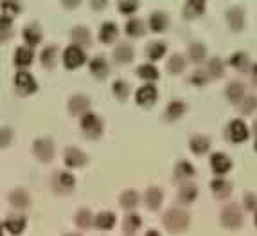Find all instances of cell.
<instances>
[{
  "mask_svg": "<svg viewBox=\"0 0 257 236\" xmlns=\"http://www.w3.org/2000/svg\"><path fill=\"white\" fill-rule=\"evenodd\" d=\"M189 223H191V216L187 211L180 209V207H171L164 215V225L171 232H184L189 227Z\"/></svg>",
  "mask_w": 257,
  "mask_h": 236,
  "instance_id": "cell-1",
  "label": "cell"
},
{
  "mask_svg": "<svg viewBox=\"0 0 257 236\" xmlns=\"http://www.w3.org/2000/svg\"><path fill=\"white\" fill-rule=\"evenodd\" d=\"M13 89L20 96H31L38 91V80L31 70L20 69L13 76Z\"/></svg>",
  "mask_w": 257,
  "mask_h": 236,
  "instance_id": "cell-2",
  "label": "cell"
},
{
  "mask_svg": "<svg viewBox=\"0 0 257 236\" xmlns=\"http://www.w3.org/2000/svg\"><path fill=\"white\" fill-rule=\"evenodd\" d=\"M79 126L85 137L88 139H97L103 135L104 132V121L103 117H99L95 112H86L85 116L79 117Z\"/></svg>",
  "mask_w": 257,
  "mask_h": 236,
  "instance_id": "cell-3",
  "label": "cell"
},
{
  "mask_svg": "<svg viewBox=\"0 0 257 236\" xmlns=\"http://www.w3.org/2000/svg\"><path fill=\"white\" fill-rule=\"evenodd\" d=\"M61 63H63L65 69H69V70H76V69H79V67H83V65L86 63L85 49L69 43V45L63 49V52H61Z\"/></svg>",
  "mask_w": 257,
  "mask_h": 236,
  "instance_id": "cell-4",
  "label": "cell"
},
{
  "mask_svg": "<svg viewBox=\"0 0 257 236\" xmlns=\"http://www.w3.org/2000/svg\"><path fill=\"white\" fill-rule=\"evenodd\" d=\"M219 222H221L223 227L227 229H237L241 227L243 223V213H241L239 206L237 204H228L221 209V215H219Z\"/></svg>",
  "mask_w": 257,
  "mask_h": 236,
  "instance_id": "cell-5",
  "label": "cell"
},
{
  "mask_svg": "<svg viewBox=\"0 0 257 236\" xmlns=\"http://www.w3.org/2000/svg\"><path fill=\"white\" fill-rule=\"evenodd\" d=\"M54 141L51 137H38L33 142V153L40 163H51L54 157Z\"/></svg>",
  "mask_w": 257,
  "mask_h": 236,
  "instance_id": "cell-6",
  "label": "cell"
},
{
  "mask_svg": "<svg viewBox=\"0 0 257 236\" xmlns=\"http://www.w3.org/2000/svg\"><path fill=\"white\" fill-rule=\"evenodd\" d=\"M250 137V128L243 119H232L227 126V139L234 144H241Z\"/></svg>",
  "mask_w": 257,
  "mask_h": 236,
  "instance_id": "cell-7",
  "label": "cell"
},
{
  "mask_svg": "<svg viewBox=\"0 0 257 236\" xmlns=\"http://www.w3.org/2000/svg\"><path fill=\"white\" fill-rule=\"evenodd\" d=\"M159 99V89L155 83H144L135 92V101L139 107H153Z\"/></svg>",
  "mask_w": 257,
  "mask_h": 236,
  "instance_id": "cell-8",
  "label": "cell"
},
{
  "mask_svg": "<svg viewBox=\"0 0 257 236\" xmlns=\"http://www.w3.org/2000/svg\"><path fill=\"white\" fill-rule=\"evenodd\" d=\"M22 40H24V45H29V47H38L40 43L43 42V29L38 22H29L24 26L22 29Z\"/></svg>",
  "mask_w": 257,
  "mask_h": 236,
  "instance_id": "cell-9",
  "label": "cell"
},
{
  "mask_svg": "<svg viewBox=\"0 0 257 236\" xmlns=\"http://www.w3.org/2000/svg\"><path fill=\"white\" fill-rule=\"evenodd\" d=\"M35 58H36L35 49L22 43V45H18V47L15 49V52H13V65L17 67L18 70H20V69H29L31 65L35 63Z\"/></svg>",
  "mask_w": 257,
  "mask_h": 236,
  "instance_id": "cell-10",
  "label": "cell"
},
{
  "mask_svg": "<svg viewBox=\"0 0 257 236\" xmlns=\"http://www.w3.org/2000/svg\"><path fill=\"white\" fill-rule=\"evenodd\" d=\"M225 20H227L228 27L234 33H239L246 26V13H244V9L239 8V6H232V8H228L225 11Z\"/></svg>",
  "mask_w": 257,
  "mask_h": 236,
  "instance_id": "cell-11",
  "label": "cell"
},
{
  "mask_svg": "<svg viewBox=\"0 0 257 236\" xmlns=\"http://www.w3.org/2000/svg\"><path fill=\"white\" fill-rule=\"evenodd\" d=\"M40 63H42L43 69L52 70L58 65V60H61V52L60 47L54 45V43H47V45H43L42 51H40Z\"/></svg>",
  "mask_w": 257,
  "mask_h": 236,
  "instance_id": "cell-12",
  "label": "cell"
},
{
  "mask_svg": "<svg viewBox=\"0 0 257 236\" xmlns=\"http://www.w3.org/2000/svg\"><path fill=\"white\" fill-rule=\"evenodd\" d=\"M135 58V47L130 42H119L111 49V60L117 65H128Z\"/></svg>",
  "mask_w": 257,
  "mask_h": 236,
  "instance_id": "cell-13",
  "label": "cell"
},
{
  "mask_svg": "<svg viewBox=\"0 0 257 236\" xmlns=\"http://www.w3.org/2000/svg\"><path fill=\"white\" fill-rule=\"evenodd\" d=\"M88 157L86 153L81 150V148H77V146H69V148H65L63 151V163L67 168L70 170H76V168H81L86 164Z\"/></svg>",
  "mask_w": 257,
  "mask_h": 236,
  "instance_id": "cell-14",
  "label": "cell"
},
{
  "mask_svg": "<svg viewBox=\"0 0 257 236\" xmlns=\"http://www.w3.org/2000/svg\"><path fill=\"white\" fill-rule=\"evenodd\" d=\"M76 186V177L70 172H56L52 177V188L58 193H70Z\"/></svg>",
  "mask_w": 257,
  "mask_h": 236,
  "instance_id": "cell-15",
  "label": "cell"
},
{
  "mask_svg": "<svg viewBox=\"0 0 257 236\" xmlns=\"http://www.w3.org/2000/svg\"><path fill=\"white\" fill-rule=\"evenodd\" d=\"M67 108L72 116L81 117L85 116L86 112H90V98L85 94H74L69 98V103H67Z\"/></svg>",
  "mask_w": 257,
  "mask_h": 236,
  "instance_id": "cell-16",
  "label": "cell"
},
{
  "mask_svg": "<svg viewBox=\"0 0 257 236\" xmlns=\"http://www.w3.org/2000/svg\"><path fill=\"white\" fill-rule=\"evenodd\" d=\"M88 70L97 80H106L110 76V61L103 54H97L88 60Z\"/></svg>",
  "mask_w": 257,
  "mask_h": 236,
  "instance_id": "cell-17",
  "label": "cell"
},
{
  "mask_svg": "<svg viewBox=\"0 0 257 236\" xmlns=\"http://www.w3.org/2000/svg\"><path fill=\"white\" fill-rule=\"evenodd\" d=\"M210 168H212L214 175L223 177V175H227V173L232 170V161L227 153H223V151H216V153L210 155Z\"/></svg>",
  "mask_w": 257,
  "mask_h": 236,
  "instance_id": "cell-18",
  "label": "cell"
},
{
  "mask_svg": "<svg viewBox=\"0 0 257 236\" xmlns=\"http://www.w3.org/2000/svg\"><path fill=\"white\" fill-rule=\"evenodd\" d=\"M146 26L150 27L151 33H157V35H160V33H164V31L169 27V17H167L166 11H162V9H157V11H151L150 18H148Z\"/></svg>",
  "mask_w": 257,
  "mask_h": 236,
  "instance_id": "cell-19",
  "label": "cell"
},
{
  "mask_svg": "<svg viewBox=\"0 0 257 236\" xmlns=\"http://www.w3.org/2000/svg\"><path fill=\"white\" fill-rule=\"evenodd\" d=\"M70 36V43L77 45V47H90L92 43V33L86 26H74L69 33Z\"/></svg>",
  "mask_w": 257,
  "mask_h": 236,
  "instance_id": "cell-20",
  "label": "cell"
},
{
  "mask_svg": "<svg viewBox=\"0 0 257 236\" xmlns=\"http://www.w3.org/2000/svg\"><path fill=\"white\" fill-rule=\"evenodd\" d=\"M207 9V0H185L184 8H182V15L185 20H196L200 18Z\"/></svg>",
  "mask_w": 257,
  "mask_h": 236,
  "instance_id": "cell-21",
  "label": "cell"
},
{
  "mask_svg": "<svg viewBox=\"0 0 257 236\" xmlns=\"http://www.w3.org/2000/svg\"><path fill=\"white\" fill-rule=\"evenodd\" d=\"M146 29H148V26L142 18L130 17L128 20L124 22V33L130 36V38H141V36H144Z\"/></svg>",
  "mask_w": 257,
  "mask_h": 236,
  "instance_id": "cell-22",
  "label": "cell"
},
{
  "mask_svg": "<svg viewBox=\"0 0 257 236\" xmlns=\"http://www.w3.org/2000/svg\"><path fill=\"white\" fill-rule=\"evenodd\" d=\"M97 36L103 43H113L117 40V36H119V26L113 20L103 22L101 27H99Z\"/></svg>",
  "mask_w": 257,
  "mask_h": 236,
  "instance_id": "cell-23",
  "label": "cell"
},
{
  "mask_svg": "<svg viewBox=\"0 0 257 236\" xmlns=\"http://www.w3.org/2000/svg\"><path fill=\"white\" fill-rule=\"evenodd\" d=\"M185 112H187V105L182 99H171L164 110V117H166V121H178Z\"/></svg>",
  "mask_w": 257,
  "mask_h": 236,
  "instance_id": "cell-24",
  "label": "cell"
},
{
  "mask_svg": "<svg viewBox=\"0 0 257 236\" xmlns=\"http://www.w3.org/2000/svg\"><path fill=\"white\" fill-rule=\"evenodd\" d=\"M225 96H227V99L230 103L239 105L244 96H246V87L241 82H230L227 85V89H225Z\"/></svg>",
  "mask_w": 257,
  "mask_h": 236,
  "instance_id": "cell-25",
  "label": "cell"
},
{
  "mask_svg": "<svg viewBox=\"0 0 257 236\" xmlns=\"http://www.w3.org/2000/svg\"><path fill=\"white\" fill-rule=\"evenodd\" d=\"M166 52H167V45H166V42H162V40H151V42L146 45V56L151 63L162 60L164 56H166Z\"/></svg>",
  "mask_w": 257,
  "mask_h": 236,
  "instance_id": "cell-26",
  "label": "cell"
},
{
  "mask_svg": "<svg viewBox=\"0 0 257 236\" xmlns=\"http://www.w3.org/2000/svg\"><path fill=\"white\" fill-rule=\"evenodd\" d=\"M228 65L232 69L239 70V72H248L250 67H252V61H250V56L244 51H236L228 58Z\"/></svg>",
  "mask_w": 257,
  "mask_h": 236,
  "instance_id": "cell-27",
  "label": "cell"
},
{
  "mask_svg": "<svg viewBox=\"0 0 257 236\" xmlns=\"http://www.w3.org/2000/svg\"><path fill=\"white\" fill-rule=\"evenodd\" d=\"M187 60L193 63H202L207 60V45L202 42H191L187 45Z\"/></svg>",
  "mask_w": 257,
  "mask_h": 236,
  "instance_id": "cell-28",
  "label": "cell"
},
{
  "mask_svg": "<svg viewBox=\"0 0 257 236\" xmlns=\"http://www.w3.org/2000/svg\"><path fill=\"white\" fill-rule=\"evenodd\" d=\"M210 189H212V193H214L216 198H228L232 193V184L227 181V179H223V177H216L210 181Z\"/></svg>",
  "mask_w": 257,
  "mask_h": 236,
  "instance_id": "cell-29",
  "label": "cell"
},
{
  "mask_svg": "<svg viewBox=\"0 0 257 236\" xmlns=\"http://www.w3.org/2000/svg\"><path fill=\"white\" fill-rule=\"evenodd\" d=\"M162 200H164V193L160 188L150 186V188L146 189V193H144V202H146L148 209L157 211L160 206H162Z\"/></svg>",
  "mask_w": 257,
  "mask_h": 236,
  "instance_id": "cell-30",
  "label": "cell"
},
{
  "mask_svg": "<svg viewBox=\"0 0 257 236\" xmlns=\"http://www.w3.org/2000/svg\"><path fill=\"white\" fill-rule=\"evenodd\" d=\"M9 204L13 207H17V209H27L31 206V195L22 188L13 189L9 193Z\"/></svg>",
  "mask_w": 257,
  "mask_h": 236,
  "instance_id": "cell-31",
  "label": "cell"
},
{
  "mask_svg": "<svg viewBox=\"0 0 257 236\" xmlns=\"http://www.w3.org/2000/svg\"><path fill=\"white\" fill-rule=\"evenodd\" d=\"M189 148L194 155H205L210 150V139L203 133H196L189 141Z\"/></svg>",
  "mask_w": 257,
  "mask_h": 236,
  "instance_id": "cell-32",
  "label": "cell"
},
{
  "mask_svg": "<svg viewBox=\"0 0 257 236\" xmlns=\"http://www.w3.org/2000/svg\"><path fill=\"white\" fill-rule=\"evenodd\" d=\"M137 76L141 77V80H144L146 83H153L160 77L159 67H157L155 63H151V61H148V63H141L137 67Z\"/></svg>",
  "mask_w": 257,
  "mask_h": 236,
  "instance_id": "cell-33",
  "label": "cell"
},
{
  "mask_svg": "<svg viewBox=\"0 0 257 236\" xmlns=\"http://www.w3.org/2000/svg\"><path fill=\"white\" fill-rule=\"evenodd\" d=\"M196 170L194 166L189 161H178L175 166V179L176 181H182V182H187L189 179H193Z\"/></svg>",
  "mask_w": 257,
  "mask_h": 236,
  "instance_id": "cell-34",
  "label": "cell"
},
{
  "mask_svg": "<svg viewBox=\"0 0 257 236\" xmlns=\"http://www.w3.org/2000/svg\"><path fill=\"white\" fill-rule=\"evenodd\" d=\"M24 9V0H0V15H6L9 18H15L22 13Z\"/></svg>",
  "mask_w": 257,
  "mask_h": 236,
  "instance_id": "cell-35",
  "label": "cell"
},
{
  "mask_svg": "<svg viewBox=\"0 0 257 236\" xmlns=\"http://www.w3.org/2000/svg\"><path fill=\"white\" fill-rule=\"evenodd\" d=\"M185 65H187V61H185V58L182 54H178V52H175V54H171L169 58H167L166 61V70L169 74H173V76H176V74H182L185 70Z\"/></svg>",
  "mask_w": 257,
  "mask_h": 236,
  "instance_id": "cell-36",
  "label": "cell"
},
{
  "mask_svg": "<svg viewBox=\"0 0 257 236\" xmlns=\"http://www.w3.org/2000/svg\"><path fill=\"white\" fill-rule=\"evenodd\" d=\"M205 70L210 80H219V77L225 74V61H223L221 58H218V56H214V58H210V60L207 61Z\"/></svg>",
  "mask_w": 257,
  "mask_h": 236,
  "instance_id": "cell-37",
  "label": "cell"
},
{
  "mask_svg": "<svg viewBox=\"0 0 257 236\" xmlns=\"http://www.w3.org/2000/svg\"><path fill=\"white\" fill-rule=\"evenodd\" d=\"M198 197V188L191 182H182L180 189H178V200L182 204H193Z\"/></svg>",
  "mask_w": 257,
  "mask_h": 236,
  "instance_id": "cell-38",
  "label": "cell"
},
{
  "mask_svg": "<svg viewBox=\"0 0 257 236\" xmlns=\"http://www.w3.org/2000/svg\"><path fill=\"white\" fill-rule=\"evenodd\" d=\"M4 229L9 232V234H13V236H18L24 232V229H26V218L24 216H9L8 220H6L4 223Z\"/></svg>",
  "mask_w": 257,
  "mask_h": 236,
  "instance_id": "cell-39",
  "label": "cell"
},
{
  "mask_svg": "<svg viewBox=\"0 0 257 236\" xmlns=\"http://www.w3.org/2000/svg\"><path fill=\"white\" fill-rule=\"evenodd\" d=\"M115 218L117 216L110 211H103V213H99L97 216H94V225L101 231H110L113 225H115Z\"/></svg>",
  "mask_w": 257,
  "mask_h": 236,
  "instance_id": "cell-40",
  "label": "cell"
},
{
  "mask_svg": "<svg viewBox=\"0 0 257 236\" xmlns=\"http://www.w3.org/2000/svg\"><path fill=\"white\" fill-rule=\"evenodd\" d=\"M15 35V18L0 15V42H8Z\"/></svg>",
  "mask_w": 257,
  "mask_h": 236,
  "instance_id": "cell-41",
  "label": "cell"
},
{
  "mask_svg": "<svg viewBox=\"0 0 257 236\" xmlns=\"http://www.w3.org/2000/svg\"><path fill=\"white\" fill-rule=\"evenodd\" d=\"M130 92H132V87L126 80H115V82L111 83V94L115 96V99L119 101H126L130 98Z\"/></svg>",
  "mask_w": 257,
  "mask_h": 236,
  "instance_id": "cell-42",
  "label": "cell"
},
{
  "mask_svg": "<svg viewBox=\"0 0 257 236\" xmlns=\"http://www.w3.org/2000/svg\"><path fill=\"white\" fill-rule=\"evenodd\" d=\"M139 200H141V197H139V193L135 189H126L124 193L120 195L119 204L124 207V209H133V207L139 206Z\"/></svg>",
  "mask_w": 257,
  "mask_h": 236,
  "instance_id": "cell-43",
  "label": "cell"
},
{
  "mask_svg": "<svg viewBox=\"0 0 257 236\" xmlns=\"http://www.w3.org/2000/svg\"><path fill=\"white\" fill-rule=\"evenodd\" d=\"M142 225V220L137 213H128L124 216V223H122V229H124L126 234H133V232H137Z\"/></svg>",
  "mask_w": 257,
  "mask_h": 236,
  "instance_id": "cell-44",
  "label": "cell"
},
{
  "mask_svg": "<svg viewBox=\"0 0 257 236\" xmlns=\"http://www.w3.org/2000/svg\"><path fill=\"white\" fill-rule=\"evenodd\" d=\"M139 6H141L139 0H117V9H119V13L126 15V17H133V15L137 13Z\"/></svg>",
  "mask_w": 257,
  "mask_h": 236,
  "instance_id": "cell-45",
  "label": "cell"
},
{
  "mask_svg": "<svg viewBox=\"0 0 257 236\" xmlns=\"http://www.w3.org/2000/svg\"><path fill=\"white\" fill-rule=\"evenodd\" d=\"M237 108H239V112H241V114H244V116H248V114H253V112L257 110V96L246 94L243 98V101H241V103L237 105Z\"/></svg>",
  "mask_w": 257,
  "mask_h": 236,
  "instance_id": "cell-46",
  "label": "cell"
},
{
  "mask_svg": "<svg viewBox=\"0 0 257 236\" xmlns=\"http://www.w3.org/2000/svg\"><path fill=\"white\" fill-rule=\"evenodd\" d=\"M189 83L191 85H194V87H203V85H207L209 83V74H207V70L205 69H194L193 72L189 74Z\"/></svg>",
  "mask_w": 257,
  "mask_h": 236,
  "instance_id": "cell-47",
  "label": "cell"
},
{
  "mask_svg": "<svg viewBox=\"0 0 257 236\" xmlns=\"http://www.w3.org/2000/svg\"><path fill=\"white\" fill-rule=\"evenodd\" d=\"M94 223V216L88 209H79L76 213V225L79 229H88Z\"/></svg>",
  "mask_w": 257,
  "mask_h": 236,
  "instance_id": "cell-48",
  "label": "cell"
},
{
  "mask_svg": "<svg viewBox=\"0 0 257 236\" xmlns=\"http://www.w3.org/2000/svg\"><path fill=\"white\" fill-rule=\"evenodd\" d=\"M15 139V132L13 128L9 126H0V148H8Z\"/></svg>",
  "mask_w": 257,
  "mask_h": 236,
  "instance_id": "cell-49",
  "label": "cell"
},
{
  "mask_svg": "<svg viewBox=\"0 0 257 236\" xmlns=\"http://www.w3.org/2000/svg\"><path fill=\"white\" fill-rule=\"evenodd\" d=\"M243 206L246 211H257V195L253 193H244L243 195Z\"/></svg>",
  "mask_w": 257,
  "mask_h": 236,
  "instance_id": "cell-50",
  "label": "cell"
},
{
  "mask_svg": "<svg viewBox=\"0 0 257 236\" xmlns=\"http://www.w3.org/2000/svg\"><path fill=\"white\" fill-rule=\"evenodd\" d=\"M61 6H63L65 9H76L77 6L81 4L83 0H60Z\"/></svg>",
  "mask_w": 257,
  "mask_h": 236,
  "instance_id": "cell-51",
  "label": "cell"
},
{
  "mask_svg": "<svg viewBox=\"0 0 257 236\" xmlns=\"http://www.w3.org/2000/svg\"><path fill=\"white\" fill-rule=\"evenodd\" d=\"M88 2H90V6L94 9H97V11H101V9H104L108 6V2H110V0H88Z\"/></svg>",
  "mask_w": 257,
  "mask_h": 236,
  "instance_id": "cell-52",
  "label": "cell"
},
{
  "mask_svg": "<svg viewBox=\"0 0 257 236\" xmlns=\"http://www.w3.org/2000/svg\"><path fill=\"white\" fill-rule=\"evenodd\" d=\"M248 76H250V82H252L253 85H257V63H252V67H250V70H248Z\"/></svg>",
  "mask_w": 257,
  "mask_h": 236,
  "instance_id": "cell-53",
  "label": "cell"
},
{
  "mask_svg": "<svg viewBox=\"0 0 257 236\" xmlns=\"http://www.w3.org/2000/svg\"><path fill=\"white\" fill-rule=\"evenodd\" d=\"M144 236H160V232H157V231H153V229H151V231H148Z\"/></svg>",
  "mask_w": 257,
  "mask_h": 236,
  "instance_id": "cell-54",
  "label": "cell"
},
{
  "mask_svg": "<svg viewBox=\"0 0 257 236\" xmlns=\"http://www.w3.org/2000/svg\"><path fill=\"white\" fill-rule=\"evenodd\" d=\"M252 132L257 135V117H255V119H253V123H252Z\"/></svg>",
  "mask_w": 257,
  "mask_h": 236,
  "instance_id": "cell-55",
  "label": "cell"
},
{
  "mask_svg": "<svg viewBox=\"0 0 257 236\" xmlns=\"http://www.w3.org/2000/svg\"><path fill=\"white\" fill-rule=\"evenodd\" d=\"M2 231H4V225H2V223H0V236H2Z\"/></svg>",
  "mask_w": 257,
  "mask_h": 236,
  "instance_id": "cell-56",
  "label": "cell"
},
{
  "mask_svg": "<svg viewBox=\"0 0 257 236\" xmlns=\"http://www.w3.org/2000/svg\"><path fill=\"white\" fill-rule=\"evenodd\" d=\"M253 223H255V227H257V211H255V218H253Z\"/></svg>",
  "mask_w": 257,
  "mask_h": 236,
  "instance_id": "cell-57",
  "label": "cell"
},
{
  "mask_svg": "<svg viewBox=\"0 0 257 236\" xmlns=\"http://www.w3.org/2000/svg\"><path fill=\"white\" fill-rule=\"evenodd\" d=\"M253 150L257 151V139H255V142H253Z\"/></svg>",
  "mask_w": 257,
  "mask_h": 236,
  "instance_id": "cell-58",
  "label": "cell"
},
{
  "mask_svg": "<svg viewBox=\"0 0 257 236\" xmlns=\"http://www.w3.org/2000/svg\"><path fill=\"white\" fill-rule=\"evenodd\" d=\"M65 236H79V234H74V232H72V234H65Z\"/></svg>",
  "mask_w": 257,
  "mask_h": 236,
  "instance_id": "cell-59",
  "label": "cell"
}]
</instances>
